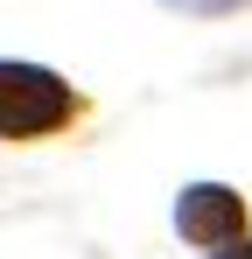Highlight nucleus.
Masks as SVG:
<instances>
[{"label": "nucleus", "mask_w": 252, "mask_h": 259, "mask_svg": "<svg viewBox=\"0 0 252 259\" xmlns=\"http://www.w3.org/2000/svg\"><path fill=\"white\" fill-rule=\"evenodd\" d=\"M77 119V91L63 84L56 70L21 63V56H0V133L7 140H35Z\"/></svg>", "instance_id": "f257e3e1"}, {"label": "nucleus", "mask_w": 252, "mask_h": 259, "mask_svg": "<svg viewBox=\"0 0 252 259\" xmlns=\"http://www.w3.org/2000/svg\"><path fill=\"white\" fill-rule=\"evenodd\" d=\"M175 231H182L189 245H231V238H245V203H238V189H224V182H189V189L175 196Z\"/></svg>", "instance_id": "f03ea898"}, {"label": "nucleus", "mask_w": 252, "mask_h": 259, "mask_svg": "<svg viewBox=\"0 0 252 259\" xmlns=\"http://www.w3.org/2000/svg\"><path fill=\"white\" fill-rule=\"evenodd\" d=\"M210 259H252V238H231V245H217Z\"/></svg>", "instance_id": "7ed1b4c3"}, {"label": "nucleus", "mask_w": 252, "mask_h": 259, "mask_svg": "<svg viewBox=\"0 0 252 259\" xmlns=\"http://www.w3.org/2000/svg\"><path fill=\"white\" fill-rule=\"evenodd\" d=\"M175 7H196V14H217V7H238V0H175Z\"/></svg>", "instance_id": "20e7f679"}]
</instances>
